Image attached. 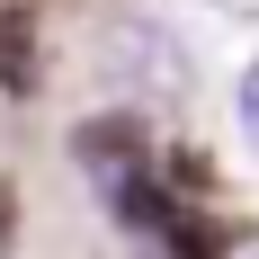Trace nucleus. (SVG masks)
<instances>
[{
	"instance_id": "nucleus-1",
	"label": "nucleus",
	"mask_w": 259,
	"mask_h": 259,
	"mask_svg": "<svg viewBox=\"0 0 259 259\" xmlns=\"http://www.w3.org/2000/svg\"><path fill=\"white\" fill-rule=\"evenodd\" d=\"M36 80H45V27H36V9H0V90L27 99Z\"/></svg>"
},
{
	"instance_id": "nucleus-2",
	"label": "nucleus",
	"mask_w": 259,
	"mask_h": 259,
	"mask_svg": "<svg viewBox=\"0 0 259 259\" xmlns=\"http://www.w3.org/2000/svg\"><path fill=\"white\" fill-rule=\"evenodd\" d=\"M241 125H250V143H259V63L241 72Z\"/></svg>"
},
{
	"instance_id": "nucleus-3",
	"label": "nucleus",
	"mask_w": 259,
	"mask_h": 259,
	"mask_svg": "<svg viewBox=\"0 0 259 259\" xmlns=\"http://www.w3.org/2000/svg\"><path fill=\"white\" fill-rule=\"evenodd\" d=\"M9 224H18V197L0 188V250H9Z\"/></svg>"
},
{
	"instance_id": "nucleus-4",
	"label": "nucleus",
	"mask_w": 259,
	"mask_h": 259,
	"mask_svg": "<svg viewBox=\"0 0 259 259\" xmlns=\"http://www.w3.org/2000/svg\"><path fill=\"white\" fill-rule=\"evenodd\" d=\"M152 259H179V250H170V241H152Z\"/></svg>"
}]
</instances>
